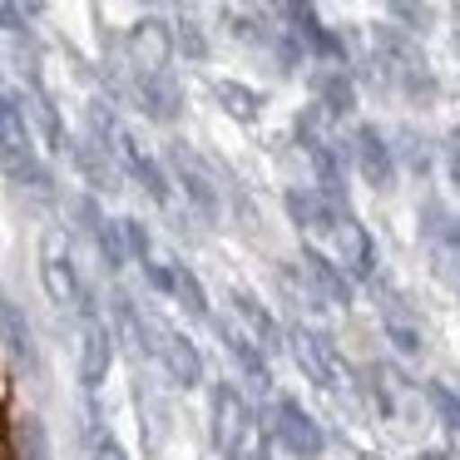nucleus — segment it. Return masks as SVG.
Returning a JSON list of instances; mask_svg holds the SVG:
<instances>
[{"instance_id":"obj_18","label":"nucleus","mask_w":460,"mask_h":460,"mask_svg":"<svg viewBox=\"0 0 460 460\" xmlns=\"http://www.w3.org/2000/svg\"><path fill=\"white\" fill-rule=\"evenodd\" d=\"M307 84H312V104H322L332 119H347L357 110V80L347 70H337V65H317L307 75Z\"/></svg>"},{"instance_id":"obj_15","label":"nucleus","mask_w":460,"mask_h":460,"mask_svg":"<svg viewBox=\"0 0 460 460\" xmlns=\"http://www.w3.org/2000/svg\"><path fill=\"white\" fill-rule=\"evenodd\" d=\"M213 332H218V341L228 347V357L243 367V376H248L252 386L268 391V386H272V376H268V351H262L258 341H252L248 332L238 327V322H228V317H213Z\"/></svg>"},{"instance_id":"obj_9","label":"nucleus","mask_w":460,"mask_h":460,"mask_svg":"<svg viewBox=\"0 0 460 460\" xmlns=\"http://www.w3.org/2000/svg\"><path fill=\"white\" fill-rule=\"evenodd\" d=\"M129 100L144 119L154 124H173L183 114V84L173 75H134L129 80Z\"/></svg>"},{"instance_id":"obj_33","label":"nucleus","mask_w":460,"mask_h":460,"mask_svg":"<svg viewBox=\"0 0 460 460\" xmlns=\"http://www.w3.org/2000/svg\"><path fill=\"white\" fill-rule=\"evenodd\" d=\"M420 460H450V456H446V450H426Z\"/></svg>"},{"instance_id":"obj_34","label":"nucleus","mask_w":460,"mask_h":460,"mask_svg":"<svg viewBox=\"0 0 460 460\" xmlns=\"http://www.w3.org/2000/svg\"><path fill=\"white\" fill-rule=\"evenodd\" d=\"M0 460H15V450H11V446H5V450H0Z\"/></svg>"},{"instance_id":"obj_27","label":"nucleus","mask_w":460,"mask_h":460,"mask_svg":"<svg viewBox=\"0 0 460 460\" xmlns=\"http://www.w3.org/2000/svg\"><path fill=\"white\" fill-rule=\"evenodd\" d=\"M420 391H426V401L436 406V416L446 420L450 430H460V396H456V391H450V386H440V381H426Z\"/></svg>"},{"instance_id":"obj_23","label":"nucleus","mask_w":460,"mask_h":460,"mask_svg":"<svg viewBox=\"0 0 460 460\" xmlns=\"http://www.w3.org/2000/svg\"><path fill=\"white\" fill-rule=\"evenodd\" d=\"M288 347H292V361L302 367V376L307 381H317V386H337V376H332V367H327V351H322V341H317V332H307V327H297L288 337Z\"/></svg>"},{"instance_id":"obj_17","label":"nucleus","mask_w":460,"mask_h":460,"mask_svg":"<svg viewBox=\"0 0 460 460\" xmlns=\"http://www.w3.org/2000/svg\"><path fill=\"white\" fill-rule=\"evenodd\" d=\"M119 164H124V173H129L134 183H144V193H149L154 203H164V208L173 203L169 173L159 169V159H154V154H144V144L134 139V134H124V139H119Z\"/></svg>"},{"instance_id":"obj_4","label":"nucleus","mask_w":460,"mask_h":460,"mask_svg":"<svg viewBox=\"0 0 460 460\" xmlns=\"http://www.w3.org/2000/svg\"><path fill=\"white\" fill-rule=\"evenodd\" d=\"M173 55H179V35H173V25L159 21V15L134 21L129 35H124V60L134 65V75H169Z\"/></svg>"},{"instance_id":"obj_25","label":"nucleus","mask_w":460,"mask_h":460,"mask_svg":"<svg viewBox=\"0 0 460 460\" xmlns=\"http://www.w3.org/2000/svg\"><path fill=\"white\" fill-rule=\"evenodd\" d=\"M94 248H100V258H104V272H119L124 262H129V243H124V223H119V218H104L100 238H94Z\"/></svg>"},{"instance_id":"obj_13","label":"nucleus","mask_w":460,"mask_h":460,"mask_svg":"<svg viewBox=\"0 0 460 460\" xmlns=\"http://www.w3.org/2000/svg\"><path fill=\"white\" fill-rule=\"evenodd\" d=\"M327 258L337 262V268L347 272V278H376V248H371L367 228H361L357 218H347L337 233H332Z\"/></svg>"},{"instance_id":"obj_36","label":"nucleus","mask_w":460,"mask_h":460,"mask_svg":"<svg viewBox=\"0 0 460 460\" xmlns=\"http://www.w3.org/2000/svg\"><path fill=\"white\" fill-rule=\"evenodd\" d=\"M357 460H376V456H357Z\"/></svg>"},{"instance_id":"obj_22","label":"nucleus","mask_w":460,"mask_h":460,"mask_svg":"<svg viewBox=\"0 0 460 460\" xmlns=\"http://www.w3.org/2000/svg\"><path fill=\"white\" fill-rule=\"evenodd\" d=\"M213 100H218L223 114H233L238 124H258L262 110H268V100L243 80H213Z\"/></svg>"},{"instance_id":"obj_35","label":"nucleus","mask_w":460,"mask_h":460,"mask_svg":"<svg viewBox=\"0 0 460 460\" xmlns=\"http://www.w3.org/2000/svg\"><path fill=\"white\" fill-rule=\"evenodd\" d=\"M248 460H268V446H262V450H258V456H248Z\"/></svg>"},{"instance_id":"obj_11","label":"nucleus","mask_w":460,"mask_h":460,"mask_svg":"<svg viewBox=\"0 0 460 460\" xmlns=\"http://www.w3.org/2000/svg\"><path fill=\"white\" fill-rule=\"evenodd\" d=\"M80 381H84V391H94L104 376H110V367H114V327L104 317H84V327H80Z\"/></svg>"},{"instance_id":"obj_24","label":"nucleus","mask_w":460,"mask_h":460,"mask_svg":"<svg viewBox=\"0 0 460 460\" xmlns=\"http://www.w3.org/2000/svg\"><path fill=\"white\" fill-rule=\"evenodd\" d=\"M173 302H179V307L189 312L193 322H213V312H208V292H203L199 272H193L189 262H179V258H173Z\"/></svg>"},{"instance_id":"obj_30","label":"nucleus","mask_w":460,"mask_h":460,"mask_svg":"<svg viewBox=\"0 0 460 460\" xmlns=\"http://www.w3.org/2000/svg\"><path fill=\"white\" fill-rule=\"evenodd\" d=\"M391 15H396V21H406V25H401L406 35H426L430 31V5H406V0H396V5H391Z\"/></svg>"},{"instance_id":"obj_8","label":"nucleus","mask_w":460,"mask_h":460,"mask_svg":"<svg viewBox=\"0 0 460 460\" xmlns=\"http://www.w3.org/2000/svg\"><path fill=\"white\" fill-rule=\"evenodd\" d=\"M40 282H45L55 307H80L84 302V288H80V278H75L70 248H65L60 233H45V243H40Z\"/></svg>"},{"instance_id":"obj_21","label":"nucleus","mask_w":460,"mask_h":460,"mask_svg":"<svg viewBox=\"0 0 460 460\" xmlns=\"http://www.w3.org/2000/svg\"><path fill=\"white\" fill-rule=\"evenodd\" d=\"M5 446L15 450V460H50V436H45L35 411H15L11 430H5Z\"/></svg>"},{"instance_id":"obj_31","label":"nucleus","mask_w":460,"mask_h":460,"mask_svg":"<svg viewBox=\"0 0 460 460\" xmlns=\"http://www.w3.org/2000/svg\"><path fill=\"white\" fill-rule=\"evenodd\" d=\"M90 460H129V456H124L119 440H114L104 426H90Z\"/></svg>"},{"instance_id":"obj_19","label":"nucleus","mask_w":460,"mask_h":460,"mask_svg":"<svg viewBox=\"0 0 460 460\" xmlns=\"http://www.w3.org/2000/svg\"><path fill=\"white\" fill-rule=\"evenodd\" d=\"M228 302H233V312L243 317V327H248V337L258 341L262 351H282V347H288V337H282L278 317H272V312L262 307V302L252 297L248 288H233V292H228Z\"/></svg>"},{"instance_id":"obj_32","label":"nucleus","mask_w":460,"mask_h":460,"mask_svg":"<svg viewBox=\"0 0 460 460\" xmlns=\"http://www.w3.org/2000/svg\"><path fill=\"white\" fill-rule=\"evenodd\" d=\"M446 169H450V179L460 183V129L446 139Z\"/></svg>"},{"instance_id":"obj_2","label":"nucleus","mask_w":460,"mask_h":460,"mask_svg":"<svg viewBox=\"0 0 460 460\" xmlns=\"http://www.w3.org/2000/svg\"><path fill=\"white\" fill-rule=\"evenodd\" d=\"M268 436L278 440L288 456H297V460H317L322 450H327L322 420L307 416V411H302L292 396H278V401H272V411L262 416V440H268Z\"/></svg>"},{"instance_id":"obj_28","label":"nucleus","mask_w":460,"mask_h":460,"mask_svg":"<svg viewBox=\"0 0 460 460\" xmlns=\"http://www.w3.org/2000/svg\"><path fill=\"white\" fill-rule=\"evenodd\" d=\"M396 139H401V144H396V159L406 164L411 173H426V169H430V149H426V139H416V129H401Z\"/></svg>"},{"instance_id":"obj_10","label":"nucleus","mask_w":460,"mask_h":460,"mask_svg":"<svg viewBox=\"0 0 460 460\" xmlns=\"http://www.w3.org/2000/svg\"><path fill=\"white\" fill-rule=\"evenodd\" d=\"M0 327H5V357H11V367L15 371L25 367V376L40 381L45 367H40V347H35V327H31V317L21 312V302H15V297L0 302Z\"/></svg>"},{"instance_id":"obj_16","label":"nucleus","mask_w":460,"mask_h":460,"mask_svg":"<svg viewBox=\"0 0 460 460\" xmlns=\"http://www.w3.org/2000/svg\"><path fill=\"white\" fill-rule=\"evenodd\" d=\"M70 159H75V169H80V179L90 183L94 193H114L119 189V149H104V144H94L90 134L84 139H75L70 144Z\"/></svg>"},{"instance_id":"obj_12","label":"nucleus","mask_w":460,"mask_h":460,"mask_svg":"<svg viewBox=\"0 0 460 460\" xmlns=\"http://www.w3.org/2000/svg\"><path fill=\"white\" fill-rule=\"evenodd\" d=\"M297 268H302V278H307V288L317 292V302H327V307H351V278L317 248V243H307V248H302Z\"/></svg>"},{"instance_id":"obj_6","label":"nucleus","mask_w":460,"mask_h":460,"mask_svg":"<svg viewBox=\"0 0 460 460\" xmlns=\"http://www.w3.org/2000/svg\"><path fill=\"white\" fill-rule=\"evenodd\" d=\"M149 357H159V367L169 371L173 386L193 391L203 381V357L199 347H193L189 337H179V332H169L159 317H149Z\"/></svg>"},{"instance_id":"obj_7","label":"nucleus","mask_w":460,"mask_h":460,"mask_svg":"<svg viewBox=\"0 0 460 460\" xmlns=\"http://www.w3.org/2000/svg\"><path fill=\"white\" fill-rule=\"evenodd\" d=\"M351 164H357V173L376 193H386L391 183H396V144H391L376 124H361V129L351 134Z\"/></svg>"},{"instance_id":"obj_14","label":"nucleus","mask_w":460,"mask_h":460,"mask_svg":"<svg viewBox=\"0 0 460 460\" xmlns=\"http://www.w3.org/2000/svg\"><path fill=\"white\" fill-rule=\"evenodd\" d=\"M381 292V288H376ZM381 332H386V341L401 351V357H420L426 351V337H420V322L411 317V307H406V297L401 292H381Z\"/></svg>"},{"instance_id":"obj_3","label":"nucleus","mask_w":460,"mask_h":460,"mask_svg":"<svg viewBox=\"0 0 460 460\" xmlns=\"http://www.w3.org/2000/svg\"><path fill=\"white\" fill-rule=\"evenodd\" d=\"M169 164H173V179H179L183 199L203 213V218H218L223 213V183H218V164H208L203 154H193L189 144H169Z\"/></svg>"},{"instance_id":"obj_1","label":"nucleus","mask_w":460,"mask_h":460,"mask_svg":"<svg viewBox=\"0 0 460 460\" xmlns=\"http://www.w3.org/2000/svg\"><path fill=\"white\" fill-rule=\"evenodd\" d=\"M252 436V411L243 401V391L233 381H218L208 391V440L218 450V460H243V446Z\"/></svg>"},{"instance_id":"obj_29","label":"nucleus","mask_w":460,"mask_h":460,"mask_svg":"<svg viewBox=\"0 0 460 460\" xmlns=\"http://www.w3.org/2000/svg\"><path fill=\"white\" fill-rule=\"evenodd\" d=\"M119 223H124V243H129V258L149 262V258H154V238H149V228H144L139 218H119Z\"/></svg>"},{"instance_id":"obj_20","label":"nucleus","mask_w":460,"mask_h":460,"mask_svg":"<svg viewBox=\"0 0 460 460\" xmlns=\"http://www.w3.org/2000/svg\"><path fill=\"white\" fill-rule=\"evenodd\" d=\"M21 104H25V119L35 124V134H40V144L50 154H65L70 149V134H65V119H60V110H55V100L45 90H31V94H21Z\"/></svg>"},{"instance_id":"obj_26","label":"nucleus","mask_w":460,"mask_h":460,"mask_svg":"<svg viewBox=\"0 0 460 460\" xmlns=\"http://www.w3.org/2000/svg\"><path fill=\"white\" fill-rule=\"evenodd\" d=\"M173 35H179V55L189 65H203L208 60V35H203V25L193 21V15H183L179 25H173Z\"/></svg>"},{"instance_id":"obj_5","label":"nucleus","mask_w":460,"mask_h":460,"mask_svg":"<svg viewBox=\"0 0 460 460\" xmlns=\"http://www.w3.org/2000/svg\"><path fill=\"white\" fill-rule=\"evenodd\" d=\"M282 203H288V218L297 223V233L322 238V243H332V233L351 218L347 203L332 199V193H322V189H288V199H282Z\"/></svg>"}]
</instances>
